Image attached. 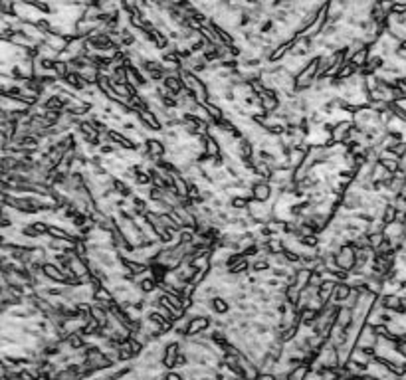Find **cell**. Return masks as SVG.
Returning a JSON list of instances; mask_svg holds the SVG:
<instances>
[{
    "label": "cell",
    "instance_id": "obj_1",
    "mask_svg": "<svg viewBox=\"0 0 406 380\" xmlns=\"http://www.w3.org/2000/svg\"><path fill=\"white\" fill-rule=\"evenodd\" d=\"M317 68H319V54L313 56L311 60L305 63V68L295 76V83H297V93H303L307 90H311L317 81Z\"/></svg>",
    "mask_w": 406,
    "mask_h": 380
},
{
    "label": "cell",
    "instance_id": "obj_2",
    "mask_svg": "<svg viewBox=\"0 0 406 380\" xmlns=\"http://www.w3.org/2000/svg\"><path fill=\"white\" fill-rule=\"evenodd\" d=\"M137 121H139L143 131H151V133H163L166 129L165 123L161 121V117L153 109H141V111H137Z\"/></svg>",
    "mask_w": 406,
    "mask_h": 380
},
{
    "label": "cell",
    "instance_id": "obj_3",
    "mask_svg": "<svg viewBox=\"0 0 406 380\" xmlns=\"http://www.w3.org/2000/svg\"><path fill=\"white\" fill-rule=\"evenodd\" d=\"M250 196H252V200H258V202H271L275 198V186L270 181L258 178L250 186Z\"/></svg>",
    "mask_w": 406,
    "mask_h": 380
},
{
    "label": "cell",
    "instance_id": "obj_4",
    "mask_svg": "<svg viewBox=\"0 0 406 380\" xmlns=\"http://www.w3.org/2000/svg\"><path fill=\"white\" fill-rule=\"evenodd\" d=\"M335 256H337V265H339L341 270H347L349 274H351V270L357 265V250H355L351 243L341 245V250H339Z\"/></svg>",
    "mask_w": 406,
    "mask_h": 380
},
{
    "label": "cell",
    "instance_id": "obj_5",
    "mask_svg": "<svg viewBox=\"0 0 406 380\" xmlns=\"http://www.w3.org/2000/svg\"><path fill=\"white\" fill-rule=\"evenodd\" d=\"M190 315V313H188ZM212 327L210 315H190L188 325H186V337H196V334L204 333Z\"/></svg>",
    "mask_w": 406,
    "mask_h": 380
},
{
    "label": "cell",
    "instance_id": "obj_6",
    "mask_svg": "<svg viewBox=\"0 0 406 380\" xmlns=\"http://www.w3.org/2000/svg\"><path fill=\"white\" fill-rule=\"evenodd\" d=\"M32 107L20 99V97H8V95H0V111H14V113H26Z\"/></svg>",
    "mask_w": 406,
    "mask_h": 380
},
{
    "label": "cell",
    "instance_id": "obj_7",
    "mask_svg": "<svg viewBox=\"0 0 406 380\" xmlns=\"http://www.w3.org/2000/svg\"><path fill=\"white\" fill-rule=\"evenodd\" d=\"M200 143H202V149L204 152L208 154V157H218V154H222L224 149H222V145L218 143V139L214 137L212 133H206V135H200Z\"/></svg>",
    "mask_w": 406,
    "mask_h": 380
},
{
    "label": "cell",
    "instance_id": "obj_8",
    "mask_svg": "<svg viewBox=\"0 0 406 380\" xmlns=\"http://www.w3.org/2000/svg\"><path fill=\"white\" fill-rule=\"evenodd\" d=\"M258 149H256V143L252 141L250 137H244L238 139V159L242 161H250V159H254L258 154Z\"/></svg>",
    "mask_w": 406,
    "mask_h": 380
},
{
    "label": "cell",
    "instance_id": "obj_9",
    "mask_svg": "<svg viewBox=\"0 0 406 380\" xmlns=\"http://www.w3.org/2000/svg\"><path fill=\"white\" fill-rule=\"evenodd\" d=\"M44 275L48 277L50 283H66V275L61 272V267L52 259L44 263Z\"/></svg>",
    "mask_w": 406,
    "mask_h": 380
},
{
    "label": "cell",
    "instance_id": "obj_10",
    "mask_svg": "<svg viewBox=\"0 0 406 380\" xmlns=\"http://www.w3.org/2000/svg\"><path fill=\"white\" fill-rule=\"evenodd\" d=\"M254 174H256L258 178H262V181H270L275 176V168L271 167V165H268L266 161H262V159H254Z\"/></svg>",
    "mask_w": 406,
    "mask_h": 380
},
{
    "label": "cell",
    "instance_id": "obj_11",
    "mask_svg": "<svg viewBox=\"0 0 406 380\" xmlns=\"http://www.w3.org/2000/svg\"><path fill=\"white\" fill-rule=\"evenodd\" d=\"M353 127H355L353 119H345V121L335 123L333 139H335V141H339V143H345L347 139H349V135H351V131H353Z\"/></svg>",
    "mask_w": 406,
    "mask_h": 380
},
{
    "label": "cell",
    "instance_id": "obj_12",
    "mask_svg": "<svg viewBox=\"0 0 406 380\" xmlns=\"http://www.w3.org/2000/svg\"><path fill=\"white\" fill-rule=\"evenodd\" d=\"M309 60H305V58H297V56H286L284 60H282V65H284V70H287L289 74H293V76H297L301 70L305 68V63Z\"/></svg>",
    "mask_w": 406,
    "mask_h": 380
},
{
    "label": "cell",
    "instance_id": "obj_13",
    "mask_svg": "<svg viewBox=\"0 0 406 380\" xmlns=\"http://www.w3.org/2000/svg\"><path fill=\"white\" fill-rule=\"evenodd\" d=\"M117 301V297H115V293L111 291L109 285H101V287L95 291V295H93V303H101L109 307L111 303H115Z\"/></svg>",
    "mask_w": 406,
    "mask_h": 380
},
{
    "label": "cell",
    "instance_id": "obj_14",
    "mask_svg": "<svg viewBox=\"0 0 406 380\" xmlns=\"http://www.w3.org/2000/svg\"><path fill=\"white\" fill-rule=\"evenodd\" d=\"M163 85H166L170 92L177 95V97L184 92V85H182V79H181V76H179V72H170V74H166L165 79H163Z\"/></svg>",
    "mask_w": 406,
    "mask_h": 380
},
{
    "label": "cell",
    "instance_id": "obj_15",
    "mask_svg": "<svg viewBox=\"0 0 406 380\" xmlns=\"http://www.w3.org/2000/svg\"><path fill=\"white\" fill-rule=\"evenodd\" d=\"M68 87H72V90H75V92H83L86 87H88V81L83 79V76L79 74V72H70L68 76L61 79Z\"/></svg>",
    "mask_w": 406,
    "mask_h": 380
},
{
    "label": "cell",
    "instance_id": "obj_16",
    "mask_svg": "<svg viewBox=\"0 0 406 380\" xmlns=\"http://www.w3.org/2000/svg\"><path fill=\"white\" fill-rule=\"evenodd\" d=\"M311 275H313V270L305 267V265H295V281L293 285L300 289H305L311 281Z\"/></svg>",
    "mask_w": 406,
    "mask_h": 380
},
{
    "label": "cell",
    "instance_id": "obj_17",
    "mask_svg": "<svg viewBox=\"0 0 406 380\" xmlns=\"http://www.w3.org/2000/svg\"><path fill=\"white\" fill-rule=\"evenodd\" d=\"M113 188H115V194L121 198H131L135 194V184L127 183L119 176H115V183H113Z\"/></svg>",
    "mask_w": 406,
    "mask_h": 380
},
{
    "label": "cell",
    "instance_id": "obj_18",
    "mask_svg": "<svg viewBox=\"0 0 406 380\" xmlns=\"http://www.w3.org/2000/svg\"><path fill=\"white\" fill-rule=\"evenodd\" d=\"M351 291H353V287H351V283L349 281H339L337 283V287H335V293H333L331 301L337 305H343L345 303V299L351 295Z\"/></svg>",
    "mask_w": 406,
    "mask_h": 380
},
{
    "label": "cell",
    "instance_id": "obj_19",
    "mask_svg": "<svg viewBox=\"0 0 406 380\" xmlns=\"http://www.w3.org/2000/svg\"><path fill=\"white\" fill-rule=\"evenodd\" d=\"M337 279H331V277H325L323 279V283L319 285V297L325 301V303H329L333 297V293H335V287H337Z\"/></svg>",
    "mask_w": 406,
    "mask_h": 380
},
{
    "label": "cell",
    "instance_id": "obj_20",
    "mask_svg": "<svg viewBox=\"0 0 406 380\" xmlns=\"http://www.w3.org/2000/svg\"><path fill=\"white\" fill-rule=\"evenodd\" d=\"M230 301L222 297V295H214L210 299V309L214 315H226V313H230Z\"/></svg>",
    "mask_w": 406,
    "mask_h": 380
},
{
    "label": "cell",
    "instance_id": "obj_21",
    "mask_svg": "<svg viewBox=\"0 0 406 380\" xmlns=\"http://www.w3.org/2000/svg\"><path fill=\"white\" fill-rule=\"evenodd\" d=\"M139 289L145 293V295H151V293H155V291H159V283L153 279V275H141V277H137L135 281Z\"/></svg>",
    "mask_w": 406,
    "mask_h": 380
},
{
    "label": "cell",
    "instance_id": "obj_22",
    "mask_svg": "<svg viewBox=\"0 0 406 380\" xmlns=\"http://www.w3.org/2000/svg\"><path fill=\"white\" fill-rule=\"evenodd\" d=\"M369 58H371V48L365 46V48H361V50H357V52L353 54V58H351L349 61H351L357 70H362V68H365V63L369 61Z\"/></svg>",
    "mask_w": 406,
    "mask_h": 380
},
{
    "label": "cell",
    "instance_id": "obj_23",
    "mask_svg": "<svg viewBox=\"0 0 406 380\" xmlns=\"http://www.w3.org/2000/svg\"><path fill=\"white\" fill-rule=\"evenodd\" d=\"M46 44H50V46L54 48L56 52H63L66 48H68V42H70V38H66V36H58V34H48L44 40Z\"/></svg>",
    "mask_w": 406,
    "mask_h": 380
},
{
    "label": "cell",
    "instance_id": "obj_24",
    "mask_svg": "<svg viewBox=\"0 0 406 380\" xmlns=\"http://www.w3.org/2000/svg\"><path fill=\"white\" fill-rule=\"evenodd\" d=\"M10 42L18 48H24V50H26V48L38 46V42H36V40H32L30 36H28V34H24V32H14V36L10 38Z\"/></svg>",
    "mask_w": 406,
    "mask_h": 380
},
{
    "label": "cell",
    "instance_id": "obj_25",
    "mask_svg": "<svg viewBox=\"0 0 406 380\" xmlns=\"http://www.w3.org/2000/svg\"><path fill=\"white\" fill-rule=\"evenodd\" d=\"M351 323H353V309H349V307H345V305H341V307H339V313H337V321H335V325L347 329Z\"/></svg>",
    "mask_w": 406,
    "mask_h": 380
},
{
    "label": "cell",
    "instance_id": "obj_26",
    "mask_svg": "<svg viewBox=\"0 0 406 380\" xmlns=\"http://www.w3.org/2000/svg\"><path fill=\"white\" fill-rule=\"evenodd\" d=\"M319 317V311L313 309V307H305V309H301L300 311V319H301V325L303 327H313V323L317 321Z\"/></svg>",
    "mask_w": 406,
    "mask_h": 380
},
{
    "label": "cell",
    "instance_id": "obj_27",
    "mask_svg": "<svg viewBox=\"0 0 406 380\" xmlns=\"http://www.w3.org/2000/svg\"><path fill=\"white\" fill-rule=\"evenodd\" d=\"M204 111H206V113H208V115H210V119L214 123H218V121H222V119H224L226 117V113H224V109H222V107L220 105H216V103H214V101H206V103H204Z\"/></svg>",
    "mask_w": 406,
    "mask_h": 380
},
{
    "label": "cell",
    "instance_id": "obj_28",
    "mask_svg": "<svg viewBox=\"0 0 406 380\" xmlns=\"http://www.w3.org/2000/svg\"><path fill=\"white\" fill-rule=\"evenodd\" d=\"M133 359H137V356L133 347H131V339H129V341H125V343L119 345V363H129Z\"/></svg>",
    "mask_w": 406,
    "mask_h": 380
},
{
    "label": "cell",
    "instance_id": "obj_29",
    "mask_svg": "<svg viewBox=\"0 0 406 380\" xmlns=\"http://www.w3.org/2000/svg\"><path fill=\"white\" fill-rule=\"evenodd\" d=\"M48 236H52V238H66V240H74L72 232H70L68 228H63L61 224H50V228H48Z\"/></svg>",
    "mask_w": 406,
    "mask_h": 380
},
{
    "label": "cell",
    "instance_id": "obj_30",
    "mask_svg": "<svg viewBox=\"0 0 406 380\" xmlns=\"http://www.w3.org/2000/svg\"><path fill=\"white\" fill-rule=\"evenodd\" d=\"M396 214H398V208H396L392 202H389V204L384 206L382 214H380V218H382L384 224H392V222H396Z\"/></svg>",
    "mask_w": 406,
    "mask_h": 380
},
{
    "label": "cell",
    "instance_id": "obj_31",
    "mask_svg": "<svg viewBox=\"0 0 406 380\" xmlns=\"http://www.w3.org/2000/svg\"><path fill=\"white\" fill-rule=\"evenodd\" d=\"M70 72H72V68H70V63H68V61L56 60V63H54V74L60 77V79H63Z\"/></svg>",
    "mask_w": 406,
    "mask_h": 380
},
{
    "label": "cell",
    "instance_id": "obj_32",
    "mask_svg": "<svg viewBox=\"0 0 406 380\" xmlns=\"http://www.w3.org/2000/svg\"><path fill=\"white\" fill-rule=\"evenodd\" d=\"M355 74H359V70H357V68H355V65H353L351 61H347L345 65H343V68L339 70V76H337V77H341V79H347V77H353Z\"/></svg>",
    "mask_w": 406,
    "mask_h": 380
},
{
    "label": "cell",
    "instance_id": "obj_33",
    "mask_svg": "<svg viewBox=\"0 0 406 380\" xmlns=\"http://www.w3.org/2000/svg\"><path fill=\"white\" fill-rule=\"evenodd\" d=\"M359 299H361V291H359V289H353V291H351V295H349V297H347L345 299V307H349V309H355V307H357V303H359Z\"/></svg>",
    "mask_w": 406,
    "mask_h": 380
},
{
    "label": "cell",
    "instance_id": "obj_34",
    "mask_svg": "<svg viewBox=\"0 0 406 380\" xmlns=\"http://www.w3.org/2000/svg\"><path fill=\"white\" fill-rule=\"evenodd\" d=\"M369 240H371V248L376 250L380 243L387 240V236H384V232H373V234H369Z\"/></svg>",
    "mask_w": 406,
    "mask_h": 380
},
{
    "label": "cell",
    "instance_id": "obj_35",
    "mask_svg": "<svg viewBox=\"0 0 406 380\" xmlns=\"http://www.w3.org/2000/svg\"><path fill=\"white\" fill-rule=\"evenodd\" d=\"M232 380H252V378H248V376H244V374H242V376H234Z\"/></svg>",
    "mask_w": 406,
    "mask_h": 380
},
{
    "label": "cell",
    "instance_id": "obj_36",
    "mask_svg": "<svg viewBox=\"0 0 406 380\" xmlns=\"http://www.w3.org/2000/svg\"><path fill=\"white\" fill-rule=\"evenodd\" d=\"M398 103H400V105H402V107H404V109H406V97H402V99H400Z\"/></svg>",
    "mask_w": 406,
    "mask_h": 380
},
{
    "label": "cell",
    "instance_id": "obj_37",
    "mask_svg": "<svg viewBox=\"0 0 406 380\" xmlns=\"http://www.w3.org/2000/svg\"><path fill=\"white\" fill-rule=\"evenodd\" d=\"M402 307H404V311H406V295H402Z\"/></svg>",
    "mask_w": 406,
    "mask_h": 380
},
{
    "label": "cell",
    "instance_id": "obj_38",
    "mask_svg": "<svg viewBox=\"0 0 406 380\" xmlns=\"http://www.w3.org/2000/svg\"><path fill=\"white\" fill-rule=\"evenodd\" d=\"M0 380H12V378H10V376H6V374H2V376H0Z\"/></svg>",
    "mask_w": 406,
    "mask_h": 380
},
{
    "label": "cell",
    "instance_id": "obj_39",
    "mask_svg": "<svg viewBox=\"0 0 406 380\" xmlns=\"http://www.w3.org/2000/svg\"><path fill=\"white\" fill-rule=\"evenodd\" d=\"M404 370H406V363H404Z\"/></svg>",
    "mask_w": 406,
    "mask_h": 380
}]
</instances>
